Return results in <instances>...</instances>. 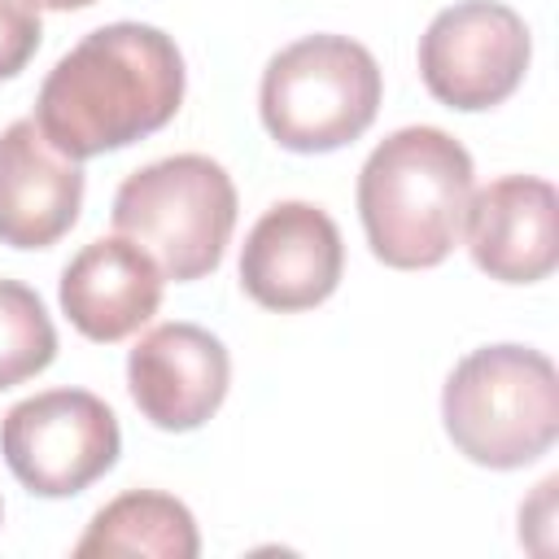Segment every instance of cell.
<instances>
[{"label":"cell","instance_id":"obj_6","mask_svg":"<svg viewBox=\"0 0 559 559\" xmlns=\"http://www.w3.org/2000/svg\"><path fill=\"white\" fill-rule=\"evenodd\" d=\"M118 415L87 389L22 397L0 419V454L17 485L39 498L83 493L118 463Z\"/></svg>","mask_w":559,"mask_h":559},{"label":"cell","instance_id":"obj_13","mask_svg":"<svg viewBox=\"0 0 559 559\" xmlns=\"http://www.w3.org/2000/svg\"><path fill=\"white\" fill-rule=\"evenodd\" d=\"M201 550V537H197V520L192 511L170 498V493H157V489H131V493H118L114 502H105L87 533L74 542V555L79 559H92V555H105V559H197Z\"/></svg>","mask_w":559,"mask_h":559},{"label":"cell","instance_id":"obj_14","mask_svg":"<svg viewBox=\"0 0 559 559\" xmlns=\"http://www.w3.org/2000/svg\"><path fill=\"white\" fill-rule=\"evenodd\" d=\"M57 358V328L35 288L0 280V389L39 376Z\"/></svg>","mask_w":559,"mask_h":559},{"label":"cell","instance_id":"obj_3","mask_svg":"<svg viewBox=\"0 0 559 559\" xmlns=\"http://www.w3.org/2000/svg\"><path fill=\"white\" fill-rule=\"evenodd\" d=\"M441 419L463 459L493 472L524 467L559 437L555 362L528 345L472 349L445 376Z\"/></svg>","mask_w":559,"mask_h":559},{"label":"cell","instance_id":"obj_2","mask_svg":"<svg viewBox=\"0 0 559 559\" xmlns=\"http://www.w3.org/2000/svg\"><path fill=\"white\" fill-rule=\"evenodd\" d=\"M472 157L441 127H402L358 170V214L371 253L393 271L450 258L472 201Z\"/></svg>","mask_w":559,"mask_h":559},{"label":"cell","instance_id":"obj_9","mask_svg":"<svg viewBox=\"0 0 559 559\" xmlns=\"http://www.w3.org/2000/svg\"><path fill=\"white\" fill-rule=\"evenodd\" d=\"M227 345L197 323H157L127 354V389L140 415L162 432L201 428L227 397Z\"/></svg>","mask_w":559,"mask_h":559},{"label":"cell","instance_id":"obj_4","mask_svg":"<svg viewBox=\"0 0 559 559\" xmlns=\"http://www.w3.org/2000/svg\"><path fill=\"white\" fill-rule=\"evenodd\" d=\"M380 66L349 35H306L262 70V127L288 153H332L354 144L380 109Z\"/></svg>","mask_w":559,"mask_h":559},{"label":"cell","instance_id":"obj_10","mask_svg":"<svg viewBox=\"0 0 559 559\" xmlns=\"http://www.w3.org/2000/svg\"><path fill=\"white\" fill-rule=\"evenodd\" d=\"M472 262L502 284H537L559 262V197L537 175H502L467 201Z\"/></svg>","mask_w":559,"mask_h":559},{"label":"cell","instance_id":"obj_8","mask_svg":"<svg viewBox=\"0 0 559 559\" xmlns=\"http://www.w3.org/2000/svg\"><path fill=\"white\" fill-rule=\"evenodd\" d=\"M345 271L336 223L310 201L271 205L240 249V288L275 314H297L328 301Z\"/></svg>","mask_w":559,"mask_h":559},{"label":"cell","instance_id":"obj_12","mask_svg":"<svg viewBox=\"0 0 559 559\" xmlns=\"http://www.w3.org/2000/svg\"><path fill=\"white\" fill-rule=\"evenodd\" d=\"M162 266L127 236L83 245L61 271V310L87 341H122L162 306Z\"/></svg>","mask_w":559,"mask_h":559},{"label":"cell","instance_id":"obj_1","mask_svg":"<svg viewBox=\"0 0 559 559\" xmlns=\"http://www.w3.org/2000/svg\"><path fill=\"white\" fill-rule=\"evenodd\" d=\"M183 57L144 22L87 31L44 79L35 122L52 148L83 162L162 131L183 105Z\"/></svg>","mask_w":559,"mask_h":559},{"label":"cell","instance_id":"obj_5","mask_svg":"<svg viewBox=\"0 0 559 559\" xmlns=\"http://www.w3.org/2000/svg\"><path fill=\"white\" fill-rule=\"evenodd\" d=\"M118 236L135 240L166 280L188 284L223 262L236 227V183L205 153H175L122 179L114 197Z\"/></svg>","mask_w":559,"mask_h":559},{"label":"cell","instance_id":"obj_17","mask_svg":"<svg viewBox=\"0 0 559 559\" xmlns=\"http://www.w3.org/2000/svg\"><path fill=\"white\" fill-rule=\"evenodd\" d=\"M0 520H4V507H0Z\"/></svg>","mask_w":559,"mask_h":559},{"label":"cell","instance_id":"obj_15","mask_svg":"<svg viewBox=\"0 0 559 559\" xmlns=\"http://www.w3.org/2000/svg\"><path fill=\"white\" fill-rule=\"evenodd\" d=\"M39 9L31 0H0V79H13L26 70V61L39 48Z\"/></svg>","mask_w":559,"mask_h":559},{"label":"cell","instance_id":"obj_7","mask_svg":"<svg viewBox=\"0 0 559 559\" xmlns=\"http://www.w3.org/2000/svg\"><path fill=\"white\" fill-rule=\"evenodd\" d=\"M533 39L515 9L498 0H463L441 9L419 35L424 87L463 114L502 105L528 70Z\"/></svg>","mask_w":559,"mask_h":559},{"label":"cell","instance_id":"obj_11","mask_svg":"<svg viewBox=\"0 0 559 559\" xmlns=\"http://www.w3.org/2000/svg\"><path fill=\"white\" fill-rule=\"evenodd\" d=\"M83 205V170L74 157L48 144L35 118H17L0 131V245L48 249L57 245Z\"/></svg>","mask_w":559,"mask_h":559},{"label":"cell","instance_id":"obj_16","mask_svg":"<svg viewBox=\"0 0 559 559\" xmlns=\"http://www.w3.org/2000/svg\"><path fill=\"white\" fill-rule=\"evenodd\" d=\"M35 9H57V13H66V9H87V4H96V0H31Z\"/></svg>","mask_w":559,"mask_h":559}]
</instances>
